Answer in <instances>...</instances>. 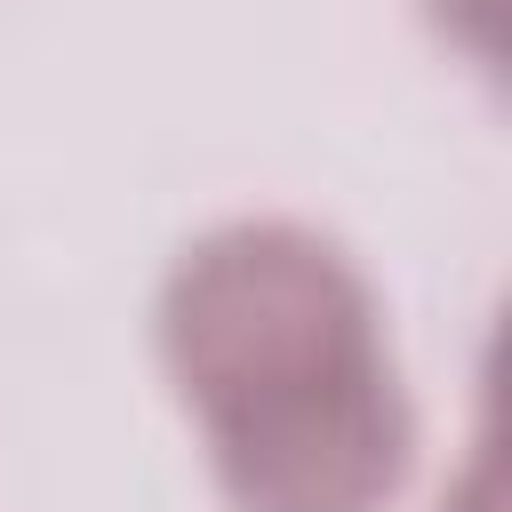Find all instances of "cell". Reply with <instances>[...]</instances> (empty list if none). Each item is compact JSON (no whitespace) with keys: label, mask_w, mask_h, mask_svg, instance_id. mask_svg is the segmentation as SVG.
Wrapping results in <instances>:
<instances>
[{"label":"cell","mask_w":512,"mask_h":512,"mask_svg":"<svg viewBox=\"0 0 512 512\" xmlns=\"http://www.w3.org/2000/svg\"><path fill=\"white\" fill-rule=\"evenodd\" d=\"M168 368L240 512H384L408 392L376 296L304 224H224L168 272Z\"/></svg>","instance_id":"cell-1"}]
</instances>
